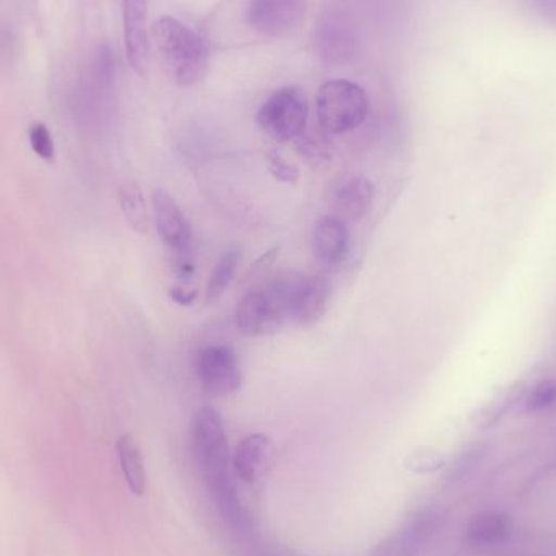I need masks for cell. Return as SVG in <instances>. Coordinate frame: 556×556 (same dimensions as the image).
<instances>
[{"label": "cell", "instance_id": "cell-12", "mask_svg": "<svg viewBox=\"0 0 556 556\" xmlns=\"http://www.w3.org/2000/svg\"><path fill=\"white\" fill-rule=\"evenodd\" d=\"M149 0H123L124 45L127 61L136 74L149 68L150 29L147 23Z\"/></svg>", "mask_w": 556, "mask_h": 556}, {"label": "cell", "instance_id": "cell-1", "mask_svg": "<svg viewBox=\"0 0 556 556\" xmlns=\"http://www.w3.org/2000/svg\"><path fill=\"white\" fill-rule=\"evenodd\" d=\"M192 453L202 482L215 508L235 532L250 529V513L238 489L233 456L228 444L224 418L215 408H199L192 424Z\"/></svg>", "mask_w": 556, "mask_h": 556}, {"label": "cell", "instance_id": "cell-9", "mask_svg": "<svg viewBox=\"0 0 556 556\" xmlns=\"http://www.w3.org/2000/svg\"><path fill=\"white\" fill-rule=\"evenodd\" d=\"M153 222L160 240L172 256L192 251V230L185 212L169 192L159 188L152 192Z\"/></svg>", "mask_w": 556, "mask_h": 556}, {"label": "cell", "instance_id": "cell-17", "mask_svg": "<svg viewBox=\"0 0 556 556\" xmlns=\"http://www.w3.org/2000/svg\"><path fill=\"white\" fill-rule=\"evenodd\" d=\"M117 201L129 227L137 233H147L152 227L153 217L150 215L149 205L139 182L124 181L117 188Z\"/></svg>", "mask_w": 556, "mask_h": 556}, {"label": "cell", "instance_id": "cell-6", "mask_svg": "<svg viewBox=\"0 0 556 556\" xmlns=\"http://www.w3.org/2000/svg\"><path fill=\"white\" fill-rule=\"evenodd\" d=\"M194 369L205 394L212 397H227L243 386L240 355L231 346H202L195 352Z\"/></svg>", "mask_w": 556, "mask_h": 556}, {"label": "cell", "instance_id": "cell-20", "mask_svg": "<svg viewBox=\"0 0 556 556\" xmlns=\"http://www.w3.org/2000/svg\"><path fill=\"white\" fill-rule=\"evenodd\" d=\"M556 405V378H544L525 394V410L528 414H541Z\"/></svg>", "mask_w": 556, "mask_h": 556}, {"label": "cell", "instance_id": "cell-2", "mask_svg": "<svg viewBox=\"0 0 556 556\" xmlns=\"http://www.w3.org/2000/svg\"><path fill=\"white\" fill-rule=\"evenodd\" d=\"M166 75L181 87L204 80L211 62L207 42L173 16H162L150 28Z\"/></svg>", "mask_w": 556, "mask_h": 556}, {"label": "cell", "instance_id": "cell-18", "mask_svg": "<svg viewBox=\"0 0 556 556\" xmlns=\"http://www.w3.org/2000/svg\"><path fill=\"white\" fill-rule=\"evenodd\" d=\"M116 450L127 486L134 495L142 496L147 489V472L139 444L130 434H123L117 440Z\"/></svg>", "mask_w": 556, "mask_h": 556}, {"label": "cell", "instance_id": "cell-5", "mask_svg": "<svg viewBox=\"0 0 556 556\" xmlns=\"http://www.w3.org/2000/svg\"><path fill=\"white\" fill-rule=\"evenodd\" d=\"M309 104L303 88L288 85L274 91L256 114L260 129L278 143L291 142L306 129Z\"/></svg>", "mask_w": 556, "mask_h": 556}, {"label": "cell", "instance_id": "cell-13", "mask_svg": "<svg viewBox=\"0 0 556 556\" xmlns=\"http://www.w3.org/2000/svg\"><path fill=\"white\" fill-rule=\"evenodd\" d=\"M276 457L273 441L266 434L254 433L243 438L233 453V469L238 479L256 483L266 477Z\"/></svg>", "mask_w": 556, "mask_h": 556}, {"label": "cell", "instance_id": "cell-22", "mask_svg": "<svg viewBox=\"0 0 556 556\" xmlns=\"http://www.w3.org/2000/svg\"><path fill=\"white\" fill-rule=\"evenodd\" d=\"M267 166H269L270 175L283 185L294 186L300 181V169L293 163L288 162L281 153H267Z\"/></svg>", "mask_w": 556, "mask_h": 556}, {"label": "cell", "instance_id": "cell-23", "mask_svg": "<svg viewBox=\"0 0 556 556\" xmlns=\"http://www.w3.org/2000/svg\"><path fill=\"white\" fill-rule=\"evenodd\" d=\"M169 300L179 306H192L198 303L199 290L192 287L191 280L179 281V283L172 285L168 290Z\"/></svg>", "mask_w": 556, "mask_h": 556}, {"label": "cell", "instance_id": "cell-8", "mask_svg": "<svg viewBox=\"0 0 556 556\" xmlns=\"http://www.w3.org/2000/svg\"><path fill=\"white\" fill-rule=\"evenodd\" d=\"M444 516L438 509L415 515L397 534L378 545L371 556H418L443 528Z\"/></svg>", "mask_w": 556, "mask_h": 556}, {"label": "cell", "instance_id": "cell-4", "mask_svg": "<svg viewBox=\"0 0 556 556\" xmlns=\"http://www.w3.org/2000/svg\"><path fill=\"white\" fill-rule=\"evenodd\" d=\"M316 111L320 127L327 134L339 136L365 123L369 113V98L355 81L337 78L319 88Z\"/></svg>", "mask_w": 556, "mask_h": 556}, {"label": "cell", "instance_id": "cell-3", "mask_svg": "<svg viewBox=\"0 0 556 556\" xmlns=\"http://www.w3.org/2000/svg\"><path fill=\"white\" fill-rule=\"evenodd\" d=\"M300 273H278L251 288L238 301L235 323L247 337H266L291 323L290 306Z\"/></svg>", "mask_w": 556, "mask_h": 556}, {"label": "cell", "instance_id": "cell-14", "mask_svg": "<svg viewBox=\"0 0 556 556\" xmlns=\"http://www.w3.org/2000/svg\"><path fill=\"white\" fill-rule=\"evenodd\" d=\"M350 251L349 225L337 215L319 218L313 230L314 257L323 266L337 267L345 261Z\"/></svg>", "mask_w": 556, "mask_h": 556}, {"label": "cell", "instance_id": "cell-10", "mask_svg": "<svg viewBox=\"0 0 556 556\" xmlns=\"http://www.w3.org/2000/svg\"><path fill=\"white\" fill-rule=\"evenodd\" d=\"M314 42L320 58L333 64H343L355 55V31L352 23L339 12H326L320 15L314 31Z\"/></svg>", "mask_w": 556, "mask_h": 556}, {"label": "cell", "instance_id": "cell-21", "mask_svg": "<svg viewBox=\"0 0 556 556\" xmlns=\"http://www.w3.org/2000/svg\"><path fill=\"white\" fill-rule=\"evenodd\" d=\"M29 146L33 152L45 160V162H52L55 156L54 140H52L51 132L48 127L42 123H33L28 129Z\"/></svg>", "mask_w": 556, "mask_h": 556}, {"label": "cell", "instance_id": "cell-11", "mask_svg": "<svg viewBox=\"0 0 556 556\" xmlns=\"http://www.w3.org/2000/svg\"><path fill=\"white\" fill-rule=\"evenodd\" d=\"M332 294L329 277L300 274L291 296L290 319L298 326H313L326 314Z\"/></svg>", "mask_w": 556, "mask_h": 556}, {"label": "cell", "instance_id": "cell-15", "mask_svg": "<svg viewBox=\"0 0 556 556\" xmlns=\"http://www.w3.org/2000/svg\"><path fill=\"white\" fill-rule=\"evenodd\" d=\"M375 201V185L366 176L346 179L333 195L337 217L345 222H358L368 215Z\"/></svg>", "mask_w": 556, "mask_h": 556}, {"label": "cell", "instance_id": "cell-16", "mask_svg": "<svg viewBox=\"0 0 556 556\" xmlns=\"http://www.w3.org/2000/svg\"><path fill=\"white\" fill-rule=\"evenodd\" d=\"M511 534V518L502 511L479 513L466 528V541L476 548L500 547Z\"/></svg>", "mask_w": 556, "mask_h": 556}, {"label": "cell", "instance_id": "cell-19", "mask_svg": "<svg viewBox=\"0 0 556 556\" xmlns=\"http://www.w3.org/2000/svg\"><path fill=\"white\" fill-rule=\"evenodd\" d=\"M241 254L238 248L225 251L224 256L218 260L208 277L207 288H205V303L214 304L220 300L222 294L227 291L238 273Z\"/></svg>", "mask_w": 556, "mask_h": 556}, {"label": "cell", "instance_id": "cell-24", "mask_svg": "<svg viewBox=\"0 0 556 556\" xmlns=\"http://www.w3.org/2000/svg\"><path fill=\"white\" fill-rule=\"evenodd\" d=\"M443 464L440 454L431 450H420L412 454L410 466L415 470H433Z\"/></svg>", "mask_w": 556, "mask_h": 556}, {"label": "cell", "instance_id": "cell-7", "mask_svg": "<svg viewBox=\"0 0 556 556\" xmlns=\"http://www.w3.org/2000/svg\"><path fill=\"white\" fill-rule=\"evenodd\" d=\"M307 0H250L247 22L254 31L278 38L300 25Z\"/></svg>", "mask_w": 556, "mask_h": 556}]
</instances>
